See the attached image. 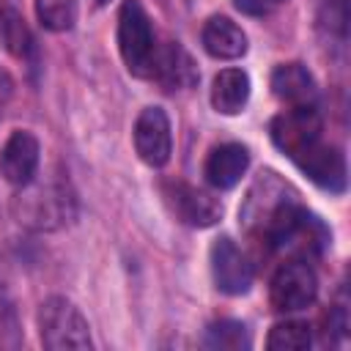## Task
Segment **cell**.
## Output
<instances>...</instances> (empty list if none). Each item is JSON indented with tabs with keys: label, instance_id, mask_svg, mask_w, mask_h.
<instances>
[{
	"label": "cell",
	"instance_id": "ffe728a7",
	"mask_svg": "<svg viewBox=\"0 0 351 351\" xmlns=\"http://www.w3.org/2000/svg\"><path fill=\"white\" fill-rule=\"evenodd\" d=\"M77 14H80L77 0H36V16L44 30L66 33L74 27Z\"/></svg>",
	"mask_w": 351,
	"mask_h": 351
},
{
	"label": "cell",
	"instance_id": "7402d4cb",
	"mask_svg": "<svg viewBox=\"0 0 351 351\" xmlns=\"http://www.w3.org/2000/svg\"><path fill=\"white\" fill-rule=\"evenodd\" d=\"M11 96H14V80H11L8 71L0 66V118H3V112H5V107H8V101H11Z\"/></svg>",
	"mask_w": 351,
	"mask_h": 351
},
{
	"label": "cell",
	"instance_id": "277c9868",
	"mask_svg": "<svg viewBox=\"0 0 351 351\" xmlns=\"http://www.w3.org/2000/svg\"><path fill=\"white\" fill-rule=\"evenodd\" d=\"M118 49H121L126 69L134 77L154 74L156 38H154L151 16L140 0H123V5L118 11Z\"/></svg>",
	"mask_w": 351,
	"mask_h": 351
},
{
	"label": "cell",
	"instance_id": "d6986e66",
	"mask_svg": "<svg viewBox=\"0 0 351 351\" xmlns=\"http://www.w3.org/2000/svg\"><path fill=\"white\" fill-rule=\"evenodd\" d=\"M0 41L14 55H19V58H25L27 49H30V44H33L25 19L19 16V11L8 0H0Z\"/></svg>",
	"mask_w": 351,
	"mask_h": 351
},
{
	"label": "cell",
	"instance_id": "30bf717a",
	"mask_svg": "<svg viewBox=\"0 0 351 351\" xmlns=\"http://www.w3.org/2000/svg\"><path fill=\"white\" fill-rule=\"evenodd\" d=\"M165 200L170 203L173 214L192 228H211L222 217V203L206 189H197L186 181H167Z\"/></svg>",
	"mask_w": 351,
	"mask_h": 351
},
{
	"label": "cell",
	"instance_id": "2e32d148",
	"mask_svg": "<svg viewBox=\"0 0 351 351\" xmlns=\"http://www.w3.org/2000/svg\"><path fill=\"white\" fill-rule=\"evenodd\" d=\"M250 101V77L244 69H222L211 82V104L222 115H239Z\"/></svg>",
	"mask_w": 351,
	"mask_h": 351
},
{
	"label": "cell",
	"instance_id": "9a60e30c",
	"mask_svg": "<svg viewBox=\"0 0 351 351\" xmlns=\"http://www.w3.org/2000/svg\"><path fill=\"white\" fill-rule=\"evenodd\" d=\"M151 77H156L167 90H178L197 82V69L178 41H167V47L156 49Z\"/></svg>",
	"mask_w": 351,
	"mask_h": 351
},
{
	"label": "cell",
	"instance_id": "8992f818",
	"mask_svg": "<svg viewBox=\"0 0 351 351\" xmlns=\"http://www.w3.org/2000/svg\"><path fill=\"white\" fill-rule=\"evenodd\" d=\"M208 261H211V277L214 285L228 293V296H241L252 288L255 280V269L250 263V258L244 255V250H239V244L230 236H219L214 239L211 250H208Z\"/></svg>",
	"mask_w": 351,
	"mask_h": 351
},
{
	"label": "cell",
	"instance_id": "4fadbf2b",
	"mask_svg": "<svg viewBox=\"0 0 351 351\" xmlns=\"http://www.w3.org/2000/svg\"><path fill=\"white\" fill-rule=\"evenodd\" d=\"M200 41H203V49L217 60H236L247 52V33L230 16H222V14H214L206 19L200 30Z\"/></svg>",
	"mask_w": 351,
	"mask_h": 351
},
{
	"label": "cell",
	"instance_id": "d4e9b609",
	"mask_svg": "<svg viewBox=\"0 0 351 351\" xmlns=\"http://www.w3.org/2000/svg\"><path fill=\"white\" fill-rule=\"evenodd\" d=\"M99 3H110V0H99Z\"/></svg>",
	"mask_w": 351,
	"mask_h": 351
},
{
	"label": "cell",
	"instance_id": "603a6c76",
	"mask_svg": "<svg viewBox=\"0 0 351 351\" xmlns=\"http://www.w3.org/2000/svg\"><path fill=\"white\" fill-rule=\"evenodd\" d=\"M5 313H8V293H5V282L0 277V321H3Z\"/></svg>",
	"mask_w": 351,
	"mask_h": 351
},
{
	"label": "cell",
	"instance_id": "e0dca14e",
	"mask_svg": "<svg viewBox=\"0 0 351 351\" xmlns=\"http://www.w3.org/2000/svg\"><path fill=\"white\" fill-rule=\"evenodd\" d=\"M203 346L206 348H219V351H247L252 346V340H250V332L241 321L222 318V321H214L206 329Z\"/></svg>",
	"mask_w": 351,
	"mask_h": 351
},
{
	"label": "cell",
	"instance_id": "ba28073f",
	"mask_svg": "<svg viewBox=\"0 0 351 351\" xmlns=\"http://www.w3.org/2000/svg\"><path fill=\"white\" fill-rule=\"evenodd\" d=\"M134 151L148 167H165L173 154V129L162 107H145L134 121Z\"/></svg>",
	"mask_w": 351,
	"mask_h": 351
},
{
	"label": "cell",
	"instance_id": "3957f363",
	"mask_svg": "<svg viewBox=\"0 0 351 351\" xmlns=\"http://www.w3.org/2000/svg\"><path fill=\"white\" fill-rule=\"evenodd\" d=\"M38 337L49 351H85L93 346L82 310L66 296H49L38 307Z\"/></svg>",
	"mask_w": 351,
	"mask_h": 351
},
{
	"label": "cell",
	"instance_id": "44dd1931",
	"mask_svg": "<svg viewBox=\"0 0 351 351\" xmlns=\"http://www.w3.org/2000/svg\"><path fill=\"white\" fill-rule=\"evenodd\" d=\"M239 11L244 14H252V16H261V14H269L271 11V3L269 0H233Z\"/></svg>",
	"mask_w": 351,
	"mask_h": 351
},
{
	"label": "cell",
	"instance_id": "7a4b0ae2",
	"mask_svg": "<svg viewBox=\"0 0 351 351\" xmlns=\"http://www.w3.org/2000/svg\"><path fill=\"white\" fill-rule=\"evenodd\" d=\"M11 211L19 225L30 230H60L77 217V197L66 176H49L44 181H27L16 186Z\"/></svg>",
	"mask_w": 351,
	"mask_h": 351
},
{
	"label": "cell",
	"instance_id": "9c48e42d",
	"mask_svg": "<svg viewBox=\"0 0 351 351\" xmlns=\"http://www.w3.org/2000/svg\"><path fill=\"white\" fill-rule=\"evenodd\" d=\"M313 184H318L321 189H329L335 195L346 192V181H348V170H346V156L335 148L326 145L324 140L310 143L304 151H299L291 159Z\"/></svg>",
	"mask_w": 351,
	"mask_h": 351
},
{
	"label": "cell",
	"instance_id": "8fae6325",
	"mask_svg": "<svg viewBox=\"0 0 351 351\" xmlns=\"http://www.w3.org/2000/svg\"><path fill=\"white\" fill-rule=\"evenodd\" d=\"M38 162H41V145L36 134L27 129H14L0 151V176L11 186H25L27 181L36 178Z\"/></svg>",
	"mask_w": 351,
	"mask_h": 351
},
{
	"label": "cell",
	"instance_id": "52a82bcc",
	"mask_svg": "<svg viewBox=\"0 0 351 351\" xmlns=\"http://www.w3.org/2000/svg\"><path fill=\"white\" fill-rule=\"evenodd\" d=\"M269 134H271V143L288 159H293L310 143L321 140V115H318L315 104L313 107H288L285 112H280L271 121Z\"/></svg>",
	"mask_w": 351,
	"mask_h": 351
},
{
	"label": "cell",
	"instance_id": "7c38bea8",
	"mask_svg": "<svg viewBox=\"0 0 351 351\" xmlns=\"http://www.w3.org/2000/svg\"><path fill=\"white\" fill-rule=\"evenodd\" d=\"M250 167V151L241 143H222L217 148H211L208 159H206V181L214 189H230L241 181V176Z\"/></svg>",
	"mask_w": 351,
	"mask_h": 351
},
{
	"label": "cell",
	"instance_id": "6da1fadb",
	"mask_svg": "<svg viewBox=\"0 0 351 351\" xmlns=\"http://www.w3.org/2000/svg\"><path fill=\"white\" fill-rule=\"evenodd\" d=\"M304 214L307 208L302 206L299 192L274 170H263L247 189V197L241 200L239 222L252 239L280 250L285 236L296 228V222Z\"/></svg>",
	"mask_w": 351,
	"mask_h": 351
},
{
	"label": "cell",
	"instance_id": "5bb4252c",
	"mask_svg": "<svg viewBox=\"0 0 351 351\" xmlns=\"http://www.w3.org/2000/svg\"><path fill=\"white\" fill-rule=\"evenodd\" d=\"M271 93L288 107H313L315 104V80L302 63H280L271 71Z\"/></svg>",
	"mask_w": 351,
	"mask_h": 351
},
{
	"label": "cell",
	"instance_id": "5b68a950",
	"mask_svg": "<svg viewBox=\"0 0 351 351\" xmlns=\"http://www.w3.org/2000/svg\"><path fill=\"white\" fill-rule=\"evenodd\" d=\"M315 296H318V277L310 269V263L299 258L285 261L269 282V302L277 313H299L310 307Z\"/></svg>",
	"mask_w": 351,
	"mask_h": 351
},
{
	"label": "cell",
	"instance_id": "ac0fdd59",
	"mask_svg": "<svg viewBox=\"0 0 351 351\" xmlns=\"http://www.w3.org/2000/svg\"><path fill=\"white\" fill-rule=\"evenodd\" d=\"M313 343V329L307 321H280L266 337L269 351H307Z\"/></svg>",
	"mask_w": 351,
	"mask_h": 351
},
{
	"label": "cell",
	"instance_id": "cb8c5ba5",
	"mask_svg": "<svg viewBox=\"0 0 351 351\" xmlns=\"http://www.w3.org/2000/svg\"><path fill=\"white\" fill-rule=\"evenodd\" d=\"M269 3H271V5H274V3H282V0H269Z\"/></svg>",
	"mask_w": 351,
	"mask_h": 351
}]
</instances>
